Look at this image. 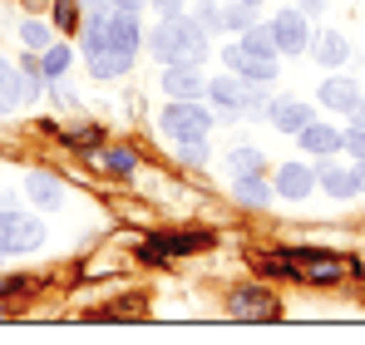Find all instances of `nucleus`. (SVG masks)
<instances>
[{"label": "nucleus", "instance_id": "a211bd4d", "mask_svg": "<svg viewBox=\"0 0 365 345\" xmlns=\"http://www.w3.org/2000/svg\"><path fill=\"white\" fill-rule=\"evenodd\" d=\"M277 197V187L262 177V172H247V177H237V202L242 207H267Z\"/></svg>", "mask_w": 365, "mask_h": 345}, {"label": "nucleus", "instance_id": "1a4fd4ad", "mask_svg": "<svg viewBox=\"0 0 365 345\" xmlns=\"http://www.w3.org/2000/svg\"><path fill=\"white\" fill-rule=\"evenodd\" d=\"M197 20L207 25V30H247V25H257V10L252 5H197Z\"/></svg>", "mask_w": 365, "mask_h": 345}, {"label": "nucleus", "instance_id": "7ed1b4c3", "mask_svg": "<svg viewBox=\"0 0 365 345\" xmlns=\"http://www.w3.org/2000/svg\"><path fill=\"white\" fill-rule=\"evenodd\" d=\"M257 262L272 272H287V277H306V282H341L351 272V262H341L331 252H277V257H257Z\"/></svg>", "mask_w": 365, "mask_h": 345}, {"label": "nucleus", "instance_id": "7c9ffc66", "mask_svg": "<svg viewBox=\"0 0 365 345\" xmlns=\"http://www.w3.org/2000/svg\"><path fill=\"white\" fill-rule=\"evenodd\" d=\"M148 5H153L158 15H178V10H182V0H148Z\"/></svg>", "mask_w": 365, "mask_h": 345}, {"label": "nucleus", "instance_id": "cd10ccee", "mask_svg": "<svg viewBox=\"0 0 365 345\" xmlns=\"http://www.w3.org/2000/svg\"><path fill=\"white\" fill-rule=\"evenodd\" d=\"M55 25H60V30H74V25H79V5H74V0H55Z\"/></svg>", "mask_w": 365, "mask_h": 345}, {"label": "nucleus", "instance_id": "bb28decb", "mask_svg": "<svg viewBox=\"0 0 365 345\" xmlns=\"http://www.w3.org/2000/svg\"><path fill=\"white\" fill-rule=\"evenodd\" d=\"M178 158H182V163H192V168L207 163V138H187V143H178Z\"/></svg>", "mask_w": 365, "mask_h": 345}, {"label": "nucleus", "instance_id": "473e14b6", "mask_svg": "<svg viewBox=\"0 0 365 345\" xmlns=\"http://www.w3.org/2000/svg\"><path fill=\"white\" fill-rule=\"evenodd\" d=\"M242 5H252V10H262V0H242Z\"/></svg>", "mask_w": 365, "mask_h": 345}, {"label": "nucleus", "instance_id": "9b49d317", "mask_svg": "<svg viewBox=\"0 0 365 345\" xmlns=\"http://www.w3.org/2000/svg\"><path fill=\"white\" fill-rule=\"evenodd\" d=\"M163 89H168L173 99H197V94L207 89V79L197 74V64H168V69H163Z\"/></svg>", "mask_w": 365, "mask_h": 345}, {"label": "nucleus", "instance_id": "412c9836", "mask_svg": "<svg viewBox=\"0 0 365 345\" xmlns=\"http://www.w3.org/2000/svg\"><path fill=\"white\" fill-rule=\"evenodd\" d=\"M237 45H242L247 55H257V59H277V40H272V25H247Z\"/></svg>", "mask_w": 365, "mask_h": 345}, {"label": "nucleus", "instance_id": "dca6fc26", "mask_svg": "<svg viewBox=\"0 0 365 345\" xmlns=\"http://www.w3.org/2000/svg\"><path fill=\"white\" fill-rule=\"evenodd\" d=\"M277 311V301L267 296L262 287H242L232 291V316H242V321H252V316H272Z\"/></svg>", "mask_w": 365, "mask_h": 345}, {"label": "nucleus", "instance_id": "20e7f679", "mask_svg": "<svg viewBox=\"0 0 365 345\" xmlns=\"http://www.w3.org/2000/svg\"><path fill=\"white\" fill-rule=\"evenodd\" d=\"M207 94H212V104H217L222 114H257V109H272V104H267V84H252V79H242V74L212 79Z\"/></svg>", "mask_w": 365, "mask_h": 345}, {"label": "nucleus", "instance_id": "6e6552de", "mask_svg": "<svg viewBox=\"0 0 365 345\" xmlns=\"http://www.w3.org/2000/svg\"><path fill=\"white\" fill-rule=\"evenodd\" d=\"M272 40H277V55H302L311 45V25H306V10H282L272 20Z\"/></svg>", "mask_w": 365, "mask_h": 345}, {"label": "nucleus", "instance_id": "4468645a", "mask_svg": "<svg viewBox=\"0 0 365 345\" xmlns=\"http://www.w3.org/2000/svg\"><path fill=\"white\" fill-rule=\"evenodd\" d=\"M311 187H316V172L306 168V163H287V168L277 172V192L282 197H297L302 202V197H311Z\"/></svg>", "mask_w": 365, "mask_h": 345}, {"label": "nucleus", "instance_id": "f8f14e48", "mask_svg": "<svg viewBox=\"0 0 365 345\" xmlns=\"http://www.w3.org/2000/svg\"><path fill=\"white\" fill-rule=\"evenodd\" d=\"M316 182H321L331 197H356V192H365V187H361V168H341V163L321 168V172H316Z\"/></svg>", "mask_w": 365, "mask_h": 345}, {"label": "nucleus", "instance_id": "c756f323", "mask_svg": "<svg viewBox=\"0 0 365 345\" xmlns=\"http://www.w3.org/2000/svg\"><path fill=\"white\" fill-rule=\"evenodd\" d=\"M104 10H128V15H138V10H143V0H109Z\"/></svg>", "mask_w": 365, "mask_h": 345}, {"label": "nucleus", "instance_id": "c85d7f7f", "mask_svg": "<svg viewBox=\"0 0 365 345\" xmlns=\"http://www.w3.org/2000/svg\"><path fill=\"white\" fill-rule=\"evenodd\" d=\"M341 148L356 153V158L365 163V128H346V133H341Z\"/></svg>", "mask_w": 365, "mask_h": 345}, {"label": "nucleus", "instance_id": "f3484780", "mask_svg": "<svg viewBox=\"0 0 365 345\" xmlns=\"http://www.w3.org/2000/svg\"><path fill=\"white\" fill-rule=\"evenodd\" d=\"M202 247H212V237H207V232H187V237H158L143 257L158 262V257H168V252H202Z\"/></svg>", "mask_w": 365, "mask_h": 345}, {"label": "nucleus", "instance_id": "39448f33", "mask_svg": "<svg viewBox=\"0 0 365 345\" xmlns=\"http://www.w3.org/2000/svg\"><path fill=\"white\" fill-rule=\"evenodd\" d=\"M158 128H163L173 143H187V138H207V128H212V114H207L197 99H173V104L158 114Z\"/></svg>", "mask_w": 365, "mask_h": 345}, {"label": "nucleus", "instance_id": "0eeeda50", "mask_svg": "<svg viewBox=\"0 0 365 345\" xmlns=\"http://www.w3.org/2000/svg\"><path fill=\"white\" fill-rule=\"evenodd\" d=\"M321 104L336 109V114H346V118H351V128H365V99H361V84H356V79L331 74V79L321 84Z\"/></svg>", "mask_w": 365, "mask_h": 345}, {"label": "nucleus", "instance_id": "e433bc0d", "mask_svg": "<svg viewBox=\"0 0 365 345\" xmlns=\"http://www.w3.org/2000/svg\"><path fill=\"white\" fill-rule=\"evenodd\" d=\"M0 257H5V252H0Z\"/></svg>", "mask_w": 365, "mask_h": 345}, {"label": "nucleus", "instance_id": "2eb2a0df", "mask_svg": "<svg viewBox=\"0 0 365 345\" xmlns=\"http://www.w3.org/2000/svg\"><path fill=\"white\" fill-rule=\"evenodd\" d=\"M272 123H277L282 133H302L306 123H311V104H306V99H277V104H272Z\"/></svg>", "mask_w": 365, "mask_h": 345}, {"label": "nucleus", "instance_id": "393cba45", "mask_svg": "<svg viewBox=\"0 0 365 345\" xmlns=\"http://www.w3.org/2000/svg\"><path fill=\"white\" fill-rule=\"evenodd\" d=\"M69 45H50V50H45V64H40V69H45V79H64V74H69Z\"/></svg>", "mask_w": 365, "mask_h": 345}, {"label": "nucleus", "instance_id": "5701e85b", "mask_svg": "<svg viewBox=\"0 0 365 345\" xmlns=\"http://www.w3.org/2000/svg\"><path fill=\"white\" fill-rule=\"evenodd\" d=\"M227 168H232V177H247V172H262V148H232L227 153Z\"/></svg>", "mask_w": 365, "mask_h": 345}, {"label": "nucleus", "instance_id": "c9c22d12", "mask_svg": "<svg viewBox=\"0 0 365 345\" xmlns=\"http://www.w3.org/2000/svg\"><path fill=\"white\" fill-rule=\"evenodd\" d=\"M99 5H109V0H99Z\"/></svg>", "mask_w": 365, "mask_h": 345}, {"label": "nucleus", "instance_id": "423d86ee", "mask_svg": "<svg viewBox=\"0 0 365 345\" xmlns=\"http://www.w3.org/2000/svg\"><path fill=\"white\" fill-rule=\"evenodd\" d=\"M45 242V227L35 222V217H25V212H0V252L5 257H25V252H35Z\"/></svg>", "mask_w": 365, "mask_h": 345}, {"label": "nucleus", "instance_id": "aec40b11", "mask_svg": "<svg viewBox=\"0 0 365 345\" xmlns=\"http://www.w3.org/2000/svg\"><path fill=\"white\" fill-rule=\"evenodd\" d=\"M25 99H20V69L10 59H0V114H15Z\"/></svg>", "mask_w": 365, "mask_h": 345}, {"label": "nucleus", "instance_id": "f03ea898", "mask_svg": "<svg viewBox=\"0 0 365 345\" xmlns=\"http://www.w3.org/2000/svg\"><path fill=\"white\" fill-rule=\"evenodd\" d=\"M148 50L163 64H202L207 59V25L197 15H163V25L153 30Z\"/></svg>", "mask_w": 365, "mask_h": 345}, {"label": "nucleus", "instance_id": "a878e982", "mask_svg": "<svg viewBox=\"0 0 365 345\" xmlns=\"http://www.w3.org/2000/svg\"><path fill=\"white\" fill-rule=\"evenodd\" d=\"M99 163L109 172H133V153L128 148H109V153H99Z\"/></svg>", "mask_w": 365, "mask_h": 345}, {"label": "nucleus", "instance_id": "4be33fe9", "mask_svg": "<svg viewBox=\"0 0 365 345\" xmlns=\"http://www.w3.org/2000/svg\"><path fill=\"white\" fill-rule=\"evenodd\" d=\"M20 45L35 50V55H45V50L55 45V30H50L45 20H20Z\"/></svg>", "mask_w": 365, "mask_h": 345}, {"label": "nucleus", "instance_id": "6ab92c4d", "mask_svg": "<svg viewBox=\"0 0 365 345\" xmlns=\"http://www.w3.org/2000/svg\"><path fill=\"white\" fill-rule=\"evenodd\" d=\"M297 138H302L306 153H336V148H341V133H336V128H326V123H306Z\"/></svg>", "mask_w": 365, "mask_h": 345}, {"label": "nucleus", "instance_id": "f257e3e1", "mask_svg": "<svg viewBox=\"0 0 365 345\" xmlns=\"http://www.w3.org/2000/svg\"><path fill=\"white\" fill-rule=\"evenodd\" d=\"M138 20L128 10H99L84 30V64L94 79H119L138 55Z\"/></svg>", "mask_w": 365, "mask_h": 345}, {"label": "nucleus", "instance_id": "9d476101", "mask_svg": "<svg viewBox=\"0 0 365 345\" xmlns=\"http://www.w3.org/2000/svg\"><path fill=\"white\" fill-rule=\"evenodd\" d=\"M20 192H25L35 207H60V202H64V182L55 177V172H25Z\"/></svg>", "mask_w": 365, "mask_h": 345}, {"label": "nucleus", "instance_id": "b1692460", "mask_svg": "<svg viewBox=\"0 0 365 345\" xmlns=\"http://www.w3.org/2000/svg\"><path fill=\"white\" fill-rule=\"evenodd\" d=\"M40 84H45V69L25 59V64H20V99H25V104H35V99H40Z\"/></svg>", "mask_w": 365, "mask_h": 345}, {"label": "nucleus", "instance_id": "2f4dec72", "mask_svg": "<svg viewBox=\"0 0 365 345\" xmlns=\"http://www.w3.org/2000/svg\"><path fill=\"white\" fill-rule=\"evenodd\" d=\"M302 10H306V15H316V10H321V0H302Z\"/></svg>", "mask_w": 365, "mask_h": 345}, {"label": "nucleus", "instance_id": "f704fd0d", "mask_svg": "<svg viewBox=\"0 0 365 345\" xmlns=\"http://www.w3.org/2000/svg\"><path fill=\"white\" fill-rule=\"evenodd\" d=\"M0 321H5V306H0Z\"/></svg>", "mask_w": 365, "mask_h": 345}, {"label": "nucleus", "instance_id": "ddd939ff", "mask_svg": "<svg viewBox=\"0 0 365 345\" xmlns=\"http://www.w3.org/2000/svg\"><path fill=\"white\" fill-rule=\"evenodd\" d=\"M311 55L321 59L326 69H341V64L351 59V40H346L341 30H321V35H316V45H311Z\"/></svg>", "mask_w": 365, "mask_h": 345}, {"label": "nucleus", "instance_id": "72a5a7b5", "mask_svg": "<svg viewBox=\"0 0 365 345\" xmlns=\"http://www.w3.org/2000/svg\"><path fill=\"white\" fill-rule=\"evenodd\" d=\"M361 187H365V163H361Z\"/></svg>", "mask_w": 365, "mask_h": 345}]
</instances>
